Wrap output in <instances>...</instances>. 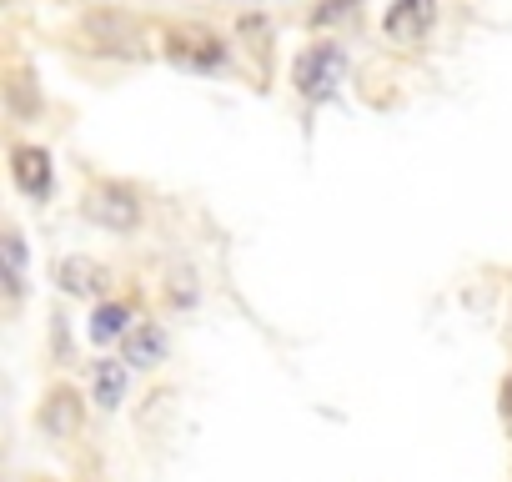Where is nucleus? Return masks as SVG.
Segmentation results:
<instances>
[{
    "label": "nucleus",
    "mask_w": 512,
    "mask_h": 482,
    "mask_svg": "<svg viewBox=\"0 0 512 482\" xmlns=\"http://www.w3.org/2000/svg\"><path fill=\"white\" fill-rule=\"evenodd\" d=\"M342 76H347V56H342V46H312V51H302V56H297V66H292L297 91H302V96H312V101L332 96Z\"/></svg>",
    "instance_id": "f257e3e1"
},
{
    "label": "nucleus",
    "mask_w": 512,
    "mask_h": 482,
    "mask_svg": "<svg viewBox=\"0 0 512 482\" xmlns=\"http://www.w3.org/2000/svg\"><path fill=\"white\" fill-rule=\"evenodd\" d=\"M86 216H91L96 226H106V231H136V226H141V201H136L131 186L101 181V186L86 196Z\"/></svg>",
    "instance_id": "f03ea898"
},
{
    "label": "nucleus",
    "mask_w": 512,
    "mask_h": 482,
    "mask_svg": "<svg viewBox=\"0 0 512 482\" xmlns=\"http://www.w3.org/2000/svg\"><path fill=\"white\" fill-rule=\"evenodd\" d=\"M166 56L176 66H186V71H216L226 61V51H221V41L211 31H171L166 36Z\"/></svg>",
    "instance_id": "7ed1b4c3"
},
{
    "label": "nucleus",
    "mask_w": 512,
    "mask_h": 482,
    "mask_svg": "<svg viewBox=\"0 0 512 482\" xmlns=\"http://www.w3.org/2000/svg\"><path fill=\"white\" fill-rule=\"evenodd\" d=\"M432 21H437V0H397V6L387 11V41L412 46L432 31Z\"/></svg>",
    "instance_id": "20e7f679"
},
{
    "label": "nucleus",
    "mask_w": 512,
    "mask_h": 482,
    "mask_svg": "<svg viewBox=\"0 0 512 482\" xmlns=\"http://www.w3.org/2000/svg\"><path fill=\"white\" fill-rule=\"evenodd\" d=\"M56 282H61L66 297H106L111 272H106L96 257H66V262L56 267Z\"/></svg>",
    "instance_id": "39448f33"
},
{
    "label": "nucleus",
    "mask_w": 512,
    "mask_h": 482,
    "mask_svg": "<svg viewBox=\"0 0 512 482\" xmlns=\"http://www.w3.org/2000/svg\"><path fill=\"white\" fill-rule=\"evenodd\" d=\"M41 432L56 442H71L81 432V397L71 387H51V397L41 402Z\"/></svg>",
    "instance_id": "423d86ee"
},
{
    "label": "nucleus",
    "mask_w": 512,
    "mask_h": 482,
    "mask_svg": "<svg viewBox=\"0 0 512 482\" xmlns=\"http://www.w3.org/2000/svg\"><path fill=\"white\" fill-rule=\"evenodd\" d=\"M126 387H131V367H126L121 357H101V362L91 367V402H96L101 412H116V407L126 402Z\"/></svg>",
    "instance_id": "0eeeda50"
},
{
    "label": "nucleus",
    "mask_w": 512,
    "mask_h": 482,
    "mask_svg": "<svg viewBox=\"0 0 512 482\" xmlns=\"http://www.w3.org/2000/svg\"><path fill=\"white\" fill-rule=\"evenodd\" d=\"M11 176L26 196H51V156L41 146H16L11 156Z\"/></svg>",
    "instance_id": "6e6552de"
},
{
    "label": "nucleus",
    "mask_w": 512,
    "mask_h": 482,
    "mask_svg": "<svg viewBox=\"0 0 512 482\" xmlns=\"http://www.w3.org/2000/svg\"><path fill=\"white\" fill-rule=\"evenodd\" d=\"M161 357H166V332H161V327H136V332L121 342V362H126V367H141V372H146V367H156Z\"/></svg>",
    "instance_id": "1a4fd4ad"
},
{
    "label": "nucleus",
    "mask_w": 512,
    "mask_h": 482,
    "mask_svg": "<svg viewBox=\"0 0 512 482\" xmlns=\"http://www.w3.org/2000/svg\"><path fill=\"white\" fill-rule=\"evenodd\" d=\"M131 332H136V322H131V307H126V302L96 307V317H91V342H126Z\"/></svg>",
    "instance_id": "9d476101"
},
{
    "label": "nucleus",
    "mask_w": 512,
    "mask_h": 482,
    "mask_svg": "<svg viewBox=\"0 0 512 482\" xmlns=\"http://www.w3.org/2000/svg\"><path fill=\"white\" fill-rule=\"evenodd\" d=\"M357 6H362V0H332V6H322V11H312V26H337V21H347V16H357Z\"/></svg>",
    "instance_id": "9b49d317"
},
{
    "label": "nucleus",
    "mask_w": 512,
    "mask_h": 482,
    "mask_svg": "<svg viewBox=\"0 0 512 482\" xmlns=\"http://www.w3.org/2000/svg\"><path fill=\"white\" fill-rule=\"evenodd\" d=\"M502 412L512 417V382H507V392H502Z\"/></svg>",
    "instance_id": "f8f14e48"
}]
</instances>
